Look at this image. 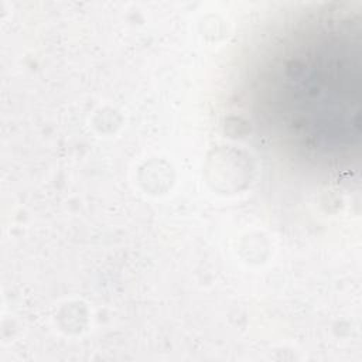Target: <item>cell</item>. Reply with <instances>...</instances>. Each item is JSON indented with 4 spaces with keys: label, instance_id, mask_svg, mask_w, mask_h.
I'll return each mask as SVG.
<instances>
[{
    "label": "cell",
    "instance_id": "1",
    "mask_svg": "<svg viewBox=\"0 0 362 362\" xmlns=\"http://www.w3.org/2000/svg\"><path fill=\"white\" fill-rule=\"evenodd\" d=\"M276 33L257 55L249 98L260 129L284 154L339 167L359 144L361 42L351 20L318 17Z\"/></svg>",
    "mask_w": 362,
    "mask_h": 362
}]
</instances>
